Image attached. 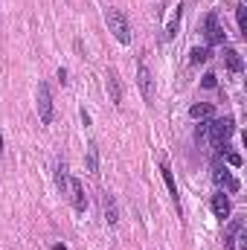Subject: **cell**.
<instances>
[{
	"label": "cell",
	"instance_id": "obj_1",
	"mask_svg": "<svg viewBox=\"0 0 247 250\" xmlns=\"http://www.w3.org/2000/svg\"><path fill=\"white\" fill-rule=\"evenodd\" d=\"M105 23H108V32H114V38H116L119 44H131V26H128L125 12H119V9H105Z\"/></svg>",
	"mask_w": 247,
	"mask_h": 250
},
{
	"label": "cell",
	"instance_id": "obj_2",
	"mask_svg": "<svg viewBox=\"0 0 247 250\" xmlns=\"http://www.w3.org/2000/svg\"><path fill=\"white\" fill-rule=\"evenodd\" d=\"M233 131H236V122H233L230 117L215 119V122H210V125H207V134L213 137V143H215V146H224V143L233 137Z\"/></svg>",
	"mask_w": 247,
	"mask_h": 250
},
{
	"label": "cell",
	"instance_id": "obj_3",
	"mask_svg": "<svg viewBox=\"0 0 247 250\" xmlns=\"http://www.w3.org/2000/svg\"><path fill=\"white\" fill-rule=\"evenodd\" d=\"M38 117H41V122H44V125H49V122H52V96H49L47 82H41V84H38Z\"/></svg>",
	"mask_w": 247,
	"mask_h": 250
},
{
	"label": "cell",
	"instance_id": "obj_4",
	"mask_svg": "<svg viewBox=\"0 0 247 250\" xmlns=\"http://www.w3.org/2000/svg\"><path fill=\"white\" fill-rule=\"evenodd\" d=\"M204 32H207V44H210V47H215V44H224V29L218 26V15H215V12H210V15H207Z\"/></svg>",
	"mask_w": 247,
	"mask_h": 250
},
{
	"label": "cell",
	"instance_id": "obj_5",
	"mask_svg": "<svg viewBox=\"0 0 247 250\" xmlns=\"http://www.w3.org/2000/svg\"><path fill=\"white\" fill-rule=\"evenodd\" d=\"M137 84H140V90H143V99L146 102H154V84H151V73H148V67L140 61L137 64Z\"/></svg>",
	"mask_w": 247,
	"mask_h": 250
},
{
	"label": "cell",
	"instance_id": "obj_6",
	"mask_svg": "<svg viewBox=\"0 0 247 250\" xmlns=\"http://www.w3.org/2000/svg\"><path fill=\"white\" fill-rule=\"evenodd\" d=\"M213 178H215V183L221 186V189H227V192H239V181L221 166V163H215V172H213Z\"/></svg>",
	"mask_w": 247,
	"mask_h": 250
},
{
	"label": "cell",
	"instance_id": "obj_7",
	"mask_svg": "<svg viewBox=\"0 0 247 250\" xmlns=\"http://www.w3.org/2000/svg\"><path fill=\"white\" fill-rule=\"evenodd\" d=\"M67 192H70L73 207L82 213V210L87 207V198H84V186H82V181H79V178H70V189H67Z\"/></svg>",
	"mask_w": 247,
	"mask_h": 250
},
{
	"label": "cell",
	"instance_id": "obj_8",
	"mask_svg": "<svg viewBox=\"0 0 247 250\" xmlns=\"http://www.w3.org/2000/svg\"><path fill=\"white\" fill-rule=\"evenodd\" d=\"M108 87H111V102L114 105H122V84H119L116 70H108Z\"/></svg>",
	"mask_w": 247,
	"mask_h": 250
},
{
	"label": "cell",
	"instance_id": "obj_9",
	"mask_svg": "<svg viewBox=\"0 0 247 250\" xmlns=\"http://www.w3.org/2000/svg\"><path fill=\"white\" fill-rule=\"evenodd\" d=\"M213 213L224 221L227 216H230V198L224 195V192H218V195H213Z\"/></svg>",
	"mask_w": 247,
	"mask_h": 250
},
{
	"label": "cell",
	"instance_id": "obj_10",
	"mask_svg": "<svg viewBox=\"0 0 247 250\" xmlns=\"http://www.w3.org/2000/svg\"><path fill=\"white\" fill-rule=\"evenodd\" d=\"M102 210H105V218H108V224H119V210H116V201H114V195H102Z\"/></svg>",
	"mask_w": 247,
	"mask_h": 250
},
{
	"label": "cell",
	"instance_id": "obj_11",
	"mask_svg": "<svg viewBox=\"0 0 247 250\" xmlns=\"http://www.w3.org/2000/svg\"><path fill=\"white\" fill-rule=\"evenodd\" d=\"M224 64H227V70H233V73H242V70H245V61H242V55H239L233 47L224 50Z\"/></svg>",
	"mask_w": 247,
	"mask_h": 250
},
{
	"label": "cell",
	"instance_id": "obj_12",
	"mask_svg": "<svg viewBox=\"0 0 247 250\" xmlns=\"http://www.w3.org/2000/svg\"><path fill=\"white\" fill-rule=\"evenodd\" d=\"M189 117H192V119H213V117H215V108H213L210 102H198V105L189 108Z\"/></svg>",
	"mask_w": 247,
	"mask_h": 250
},
{
	"label": "cell",
	"instance_id": "obj_13",
	"mask_svg": "<svg viewBox=\"0 0 247 250\" xmlns=\"http://www.w3.org/2000/svg\"><path fill=\"white\" fill-rule=\"evenodd\" d=\"M160 172H163V181H166V186H169V192H172V198H175V204H178V210H181V198H178V183H175V178H172V169H169L166 163H160Z\"/></svg>",
	"mask_w": 247,
	"mask_h": 250
},
{
	"label": "cell",
	"instance_id": "obj_14",
	"mask_svg": "<svg viewBox=\"0 0 247 250\" xmlns=\"http://www.w3.org/2000/svg\"><path fill=\"white\" fill-rule=\"evenodd\" d=\"M87 172L90 175L99 172V151H96V146H87Z\"/></svg>",
	"mask_w": 247,
	"mask_h": 250
},
{
	"label": "cell",
	"instance_id": "obj_15",
	"mask_svg": "<svg viewBox=\"0 0 247 250\" xmlns=\"http://www.w3.org/2000/svg\"><path fill=\"white\" fill-rule=\"evenodd\" d=\"M58 189H61V195H67V189H70V175H67V166L64 163H58Z\"/></svg>",
	"mask_w": 247,
	"mask_h": 250
},
{
	"label": "cell",
	"instance_id": "obj_16",
	"mask_svg": "<svg viewBox=\"0 0 247 250\" xmlns=\"http://www.w3.org/2000/svg\"><path fill=\"white\" fill-rule=\"evenodd\" d=\"M189 55H192V64H204V61H210L213 52H210V47H195Z\"/></svg>",
	"mask_w": 247,
	"mask_h": 250
},
{
	"label": "cell",
	"instance_id": "obj_17",
	"mask_svg": "<svg viewBox=\"0 0 247 250\" xmlns=\"http://www.w3.org/2000/svg\"><path fill=\"white\" fill-rule=\"evenodd\" d=\"M239 227H242V221H233V224H230V230H227V239H224V245H227V250H233V245H236Z\"/></svg>",
	"mask_w": 247,
	"mask_h": 250
},
{
	"label": "cell",
	"instance_id": "obj_18",
	"mask_svg": "<svg viewBox=\"0 0 247 250\" xmlns=\"http://www.w3.org/2000/svg\"><path fill=\"white\" fill-rule=\"evenodd\" d=\"M236 17H239V29H242V35L247 38V6H239V9H236Z\"/></svg>",
	"mask_w": 247,
	"mask_h": 250
},
{
	"label": "cell",
	"instance_id": "obj_19",
	"mask_svg": "<svg viewBox=\"0 0 247 250\" xmlns=\"http://www.w3.org/2000/svg\"><path fill=\"white\" fill-rule=\"evenodd\" d=\"M218 151H221V154H227V163H230V166H242V154L227 151V146H218Z\"/></svg>",
	"mask_w": 247,
	"mask_h": 250
},
{
	"label": "cell",
	"instance_id": "obj_20",
	"mask_svg": "<svg viewBox=\"0 0 247 250\" xmlns=\"http://www.w3.org/2000/svg\"><path fill=\"white\" fill-rule=\"evenodd\" d=\"M215 84H218V79H215L213 73H207V76H204V87H210V90H213Z\"/></svg>",
	"mask_w": 247,
	"mask_h": 250
},
{
	"label": "cell",
	"instance_id": "obj_21",
	"mask_svg": "<svg viewBox=\"0 0 247 250\" xmlns=\"http://www.w3.org/2000/svg\"><path fill=\"white\" fill-rule=\"evenodd\" d=\"M52 250H67L64 245H52Z\"/></svg>",
	"mask_w": 247,
	"mask_h": 250
},
{
	"label": "cell",
	"instance_id": "obj_22",
	"mask_svg": "<svg viewBox=\"0 0 247 250\" xmlns=\"http://www.w3.org/2000/svg\"><path fill=\"white\" fill-rule=\"evenodd\" d=\"M0 154H3V137H0Z\"/></svg>",
	"mask_w": 247,
	"mask_h": 250
}]
</instances>
